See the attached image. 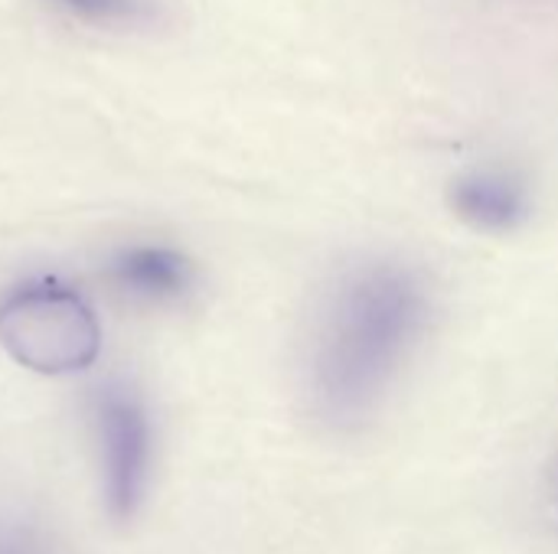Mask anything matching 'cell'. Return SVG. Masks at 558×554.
<instances>
[{
	"instance_id": "1",
	"label": "cell",
	"mask_w": 558,
	"mask_h": 554,
	"mask_svg": "<svg viewBox=\"0 0 558 554\" xmlns=\"http://www.w3.org/2000/svg\"><path fill=\"white\" fill-rule=\"evenodd\" d=\"M432 320L425 281L396 261L360 264L327 297L314 349L311 398L333 428L369 421Z\"/></svg>"
},
{
	"instance_id": "2",
	"label": "cell",
	"mask_w": 558,
	"mask_h": 554,
	"mask_svg": "<svg viewBox=\"0 0 558 554\" xmlns=\"http://www.w3.org/2000/svg\"><path fill=\"white\" fill-rule=\"evenodd\" d=\"M0 346L33 372L62 376L95 362L101 330L78 294L36 284L13 291L0 304Z\"/></svg>"
},
{
	"instance_id": "3",
	"label": "cell",
	"mask_w": 558,
	"mask_h": 554,
	"mask_svg": "<svg viewBox=\"0 0 558 554\" xmlns=\"http://www.w3.org/2000/svg\"><path fill=\"white\" fill-rule=\"evenodd\" d=\"M101 441H105V490L108 509L118 519H128L147 483V460H150V431L144 411L121 395H105L101 411Z\"/></svg>"
},
{
	"instance_id": "4",
	"label": "cell",
	"mask_w": 558,
	"mask_h": 554,
	"mask_svg": "<svg viewBox=\"0 0 558 554\" xmlns=\"http://www.w3.org/2000/svg\"><path fill=\"white\" fill-rule=\"evenodd\" d=\"M451 209L481 232H510L530 216V189L513 170L484 167L451 183Z\"/></svg>"
},
{
	"instance_id": "5",
	"label": "cell",
	"mask_w": 558,
	"mask_h": 554,
	"mask_svg": "<svg viewBox=\"0 0 558 554\" xmlns=\"http://www.w3.org/2000/svg\"><path fill=\"white\" fill-rule=\"evenodd\" d=\"M118 281L134 287L137 294L147 297H177L186 291L193 268L183 255L170 251V248H134L128 251L118 268H114Z\"/></svg>"
},
{
	"instance_id": "6",
	"label": "cell",
	"mask_w": 558,
	"mask_h": 554,
	"mask_svg": "<svg viewBox=\"0 0 558 554\" xmlns=\"http://www.w3.org/2000/svg\"><path fill=\"white\" fill-rule=\"evenodd\" d=\"M65 13L88 23H131L150 10V0H56Z\"/></svg>"
},
{
	"instance_id": "7",
	"label": "cell",
	"mask_w": 558,
	"mask_h": 554,
	"mask_svg": "<svg viewBox=\"0 0 558 554\" xmlns=\"http://www.w3.org/2000/svg\"><path fill=\"white\" fill-rule=\"evenodd\" d=\"M553 503H556V513H558V460H556V470H553Z\"/></svg>"
}]
</instances>
